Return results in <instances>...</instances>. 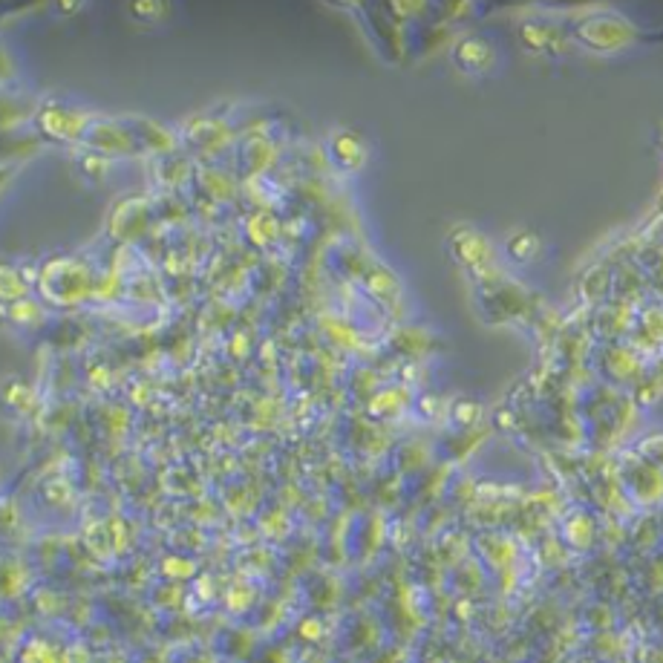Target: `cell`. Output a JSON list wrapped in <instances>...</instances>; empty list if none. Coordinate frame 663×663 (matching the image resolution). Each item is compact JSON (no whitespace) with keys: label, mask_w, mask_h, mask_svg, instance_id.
I'll list each match as a JSON object with an SVG mask.
<instances>
[{"label":"cell","mask_w":663,"mask_h":663,"mask_svg":"<svg viewBox=\"0 0 663 663\" xmlns=\"http://www.w3.org/2000/svg\"><path fill=\"white\" fill-rule=\"evenodd\" d=\"M329 150H332V156H335V162L349 168V170H355L366 159V145L352 130H338L335 136H332Z\"/></svg>","instance_id":"2"},{"label":"cell","mask_w":663,"mask_h":663,"mask_svg":"<svg viewBox=\"0 0 663 663\" xmlns=\"http://www.w3.org/2000/svg\"><path fill=\"white\" fill-rule=\"evenodd\" d=\"M491 61H494L491 44H487L484 38H479V35H467V38L459 41V46H456V64L464 69V73L479 76V73H484L487 66H491Z\"/></svg>","instance_id":"1"}]
</instances>
